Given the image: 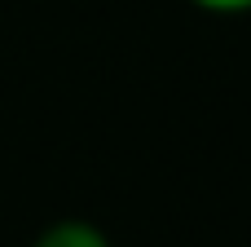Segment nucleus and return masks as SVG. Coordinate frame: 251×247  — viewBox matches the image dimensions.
Masks as SVG:
<instances>
[{"label":"nucleus","instance_id":"1","mask_svg":"<svg viewBox=\"0 0 251 247\" xmlns=\"http://www.w3.org/2000/svg\"><path fill=\"white\" fill-rule=\"evenodd\" d=\"M35 247H110L106 243V234L97 230V225H88V221H57V225H49Z\"/></svg>","mask_w":251,"mask_h":247},{"label":"nucleus","instance_id":"2","mask_svg":"<svg viewBox=\"0 0 251 247\" xmlns=\"http://www.w3.org/2000/svg\"><path fill=\"white\" fill-rule=\"evenodd\" d=\"M194 4H203L212 13H243V9H251V0H194Z\"/></svg>","mask_w":251,"mask_h":247}]
</instances>
